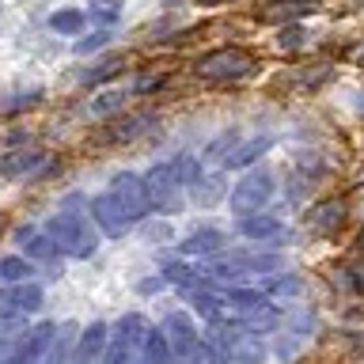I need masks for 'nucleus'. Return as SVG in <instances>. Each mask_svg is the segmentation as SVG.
Here are the masks:
<instances>
[{
  "mask_svg": "<svg viewBox=\"0 0 364 364\" xmlns=\"http://www.w3.org/2000/svg\"><path fill=\"white\" fill-rule=\"evenodd\" d=\"M80 209H84V198H80V193H68L61 209L46 220V235H50L57 243V250L68 258H91L99 247V235H95V228H91V213H80Z\"/></svg>",
  "mask_w": 364,
  "mask_h": 364,
  "instance_id": "f257e3e1",
  "label": "nucleus"
},
{
  "mask_svg": "<svg viewBox=\"0 0 364 364\" xmlns=\"http://www.w3.org/2000/svg\"><path fill=\"white\" fill-rule=\"evenodd\" d=\"M164 338H167V349H171V364H205V353H201V334L193 326L190 315L182 311H171L164 318Z\"/></svg>",
  "mask_w": 364,
  "mask_h": 364,
  "instance_id": "f03ea898",
  "label": "nucleus"
},
{
  "mask_svg": "<svg viewBox=\"0 0 364 364\" xmlns=\"http://www.w3.org/2000/svg\"><path fill=\"white\" fill-rule=\"evenodd\" d=\"M144 330H148V323H144L141 315H125L122 323L114 326V334L107 338V349H102L99 364H136Z\"/></svg>",
  "mask_w": 364,
  "mask_h": 364,
  "instance_id": "7ed1b4c3",
  "label": "nucleus"
},
{
  "mask_svg": "<svg viewBox=\"0 0 364 364\" xmlns=\"http://www.w3.org/2000/svg\"><path fill=\"white\" fill-rule=\"evenodd\" d=\"M193 73L201 80H213V84H220V80H239V76L255 73V57L247 50H235V46H224V50L205 53L201 61L193 65Z\"/></svg>",
  "mask_w": 364,
  "mask_h": 364,
  "instance_id": "20e7f679",
  "label": "nucleus"
},
{
  "mask_svg": "<svg viewBox=\"0 0 364 364\" xmlns=\"http://www.w3.org/2000/svg\"><path fill=\"white\" fill-rule=\"evenodd\" d=\"M110 198L122 205V213L129 216V220H144L148 216V190H144V178L141 175H133V171H118V175L110 178Z\"/></svg>",
  "mask_w": 364,
  "mask_h": 364,
  "instance_id": "39448f33",
  "label": "nucleus"
},
{
  "mask_svg": "<svg viewBox=\"0 0 364 364\" xmlns=\"http://www.w3.org/2000/svg\"><path fill=\"white\" fill-rule=\"evenodd\" d=\"M269 193H273V175H269V171H250V175L232 190V209H235V216L258 213L262 205L269 201Z\"/></svg>",
  "mask_w": 364,
  "mask_h": 364,
  "instance_id": "423d86ee",
  "label": "nucleus"
},
{
  "mask_svg": "<svg viewBox=\"0 0 364 364\" xmlns=\"http://www.w3.org/2000/svg\"><path fill=\"white\" fill-rule=\"evenodd\" d=\"M311 334H315V311H311V307H307V311H296L289 318V326L281 330V338L273 341V357H277V360H292Z\"/></svg>",
  "mask_w": 364,
  "mask_h": 364,
  "instance_id": "0eeeda50",
  "label": "nucleus"
},
{
  "mask_svg": "<svg viewBox=\"0 0 364 364\" xmlns=\"http://www.w3.org/2000/svg\"><path fill=\"white\" fill-rule=\"evenodd\" d=\"M87 213H91V220H95V224L102 228V232L110 235V239H118V235H125V232L133 228V220L122 213V205L114 201L110 193H99V198L91 201V209H87Z\"/></svg>",
  "mask_w": 364,
  "mask_h": 364,
  "instance_id": "6e6552de",
  "label": "nucleus"
},
{
  "mask_svg": "<svg viewBox=\"0 0 364 364\" xmlns=\"http://www.w3.org/2000/svg\"><path fill=\"white\" fill-rule=\"evenodd\" d=\"M0 304H4L11 315L27 318L31 311H38V307H42V289H38V284H34V281L4 284V289H0Z\"/></svg>",
  "mask_w": 364,
  "mask_h": 364,
  "instance_id": "1a4fd4ad",
  "label": "nucleus"
},
{
  "mask_svg": "<svg viewBox=\"0 0 364 364\" xmlns=\"http://www.w3.org/2000/svg\"><path fill=\"white\" fill-rule=\"evenodd\" d=\"M53 334H57L53 323H38L31 330H19V349H16V360H11V364H38L46 346L53 341Z\"/></svg>",
  "mask_w": 364,
  "mask_h": 364,
  "instance_id": "9d476101",
  "label": "nucleus"
},
{
  "mask_svg": "<svg viewBox=\"0 0 364 364\" xmlns=\"http://www.w3.org/2000/svg\"><path fill=\"white\" fill-rule=\"evenodd\" d=\"M144 190H148V205H152V209H171V205H175V193H178V182H175V175H171V164H159V167L148 171Z\"/></svg>",
  "mask_w": 364,
  "mask_h": 364,
  "instance_id": "9b49d317",
  "label": "nucleus"
},
{
  "mask_svg": "<svg viewBox=\"0 0 364 364\" xmlns=\"http://www.w3.org/2000/svg\"><path fill=\"white\" fill-rule=\"evenodd\" d=\"M107 338H110V326L107 323H91L84 326V334H80L76 341V364H99L102 357V349H107Z\"/></svg>",
  "mask_w": 364,
  "mask_h": 364,
  "instance_id": "f8f14e48",
  "label": "nucleus"
},
{
  "mask_svg": "<svg viewBox=\"0 0 364 364\" xmlns=\"http://www.w3.org/2000/svg\"><path fill=\"white\" fill-rule=\"evenodd\" d=\"M235 232L247 239H284V224L269 213H250V216H239L235 220Z\"/></svg>",
  "mask_w": 364,
  "mask_h": 364,
  "instance_id": "ddd939ff",
  "label": "nucleus"
},
{
  "mask_svg": "<svg viewBox=\"0 0 364 364\" xmlns=\"http://www.w3.org/2000/svg\"><path fill=\"white\" fill-rule=\"evenodd\" d=\"M341 220H346V201H338V198H326V201H318L311 213H307V224L315 228L318 235H330V232H338Z\"/></svg>",
  "mask_w": 364,
  "mask_h": 364,
  "instance_id": "4468645a",
  "label": "nucleus"
},
{
  "mask_svg": "<svg viewBox=\"0 0 364 364\" xmlns=\"http://www.w3.org/2000/svg\"><path fill=\"white\" fill-rule=\"evenodd\" d=\"M266 346H262V330H239L235 346H232V364H262Z\"/></svg>",
  "mask_w": 364,
  "mask_h": 364,
  "instance_id": "2eb2a0df",
  "label": "nucleus"
},
{
  "mask_svg": "<svg viewBox=\"0 0 364 364\" xmlns=\"http://www.w3.org/2000/svg\"><path fill=\"white\" fill-rule=\"evenodd\" d=\"M136 364H171V349H167V338H164V330H159V326H148L144 330Z\"/></svg>",
  "mask_w": 364,
  "mask_h": 364,
  "instance_id": "dca6fc26",
  "label": "nucleus"
},
{
  "mask_svg": "<svg viewBox=\"0 0 364 364\" xmlns=\"http://www.w3.org/2000/svg\"><path fill=\"white\" fill-rule=\"evenodd\" d=\"M220 247H224V232H216V228H201V232H193L190 239L178 243L182 255H213Z\"/></svg>",
  "mask_w": 364,
  "mask_h": 364,
  "instance_id": "f3484780",
  "label": "nucleus"
},
{
  "mask_svg": "<svg viewBox=\"0 0 364 364\" xmlns=\"http://www.w3.org/2000/svg\"><path fill=\"white\" fill-rule=\"evenodd\" d=\"M269 136H250V141H243V144H235V152L228 156V167H247V164H255V159H262L269 152Z\"/></svg>",
  "mask_w": 364,
  "mask_h": 364,
  "instance_id": "a211bd4d",
  "label": "nucleus"
},
{
  "mask_svg": "<svg viewBox=\"0 0 364 364\" xmlns=\"http://www.w3.org/2000/svg\"><path fill=\"white\" fill-rule=\"evenodd\" d=\"M125 107V91H118V87H102L95 99L87 102V114L91 118H110V114H118Z\"/></svg>",
  "mask_w": 364,
  "mask_h": 364,
  "instance_id": "6ab92c4d",
  "label": "nucleus"
},
{
  "mask_svg": "<svg viewBox=\"0 0 364 364\" xmlns=\"http://www.w3.org/2000/svg\"><path fill=\"white\" fill-rule=\"evenodd\" d=\"M73 330H76V326H61V330H57L53 341L46 346V353H42L38 364H65L68 349H73Z\"/></svg>",
  "mask_w": 364,
  "mask_h": 364,
  "instance_id": "aec40b11",
  "label": "nucleus"
},
{
  "mask_svg": "<svg viewBox=\"0 0 364 364\" xmlns=\"http://www.w3.org/2000/svg\"><path fill=\"white\" fill-rule=\"evenodd\" d=\"M42 164V152H34V148H27V152H16V156H8L4 159V167H0V175H8V178H19V175H27V171H34Z\"/></svg>",
  "mask_w": 364,
  "mask_h": 364,
  "instance_id": "412c9836",
  "label": "nucleus"
},
{
  "mask_svg": "<svg viewBox=\"0 0 364 364\" xmlns=\"http://www.w3.org/2000/svg\"><path fill=\"white\" fill-rule=\"evenodd\" d=\"M23 250L31 255V262H57V255H61L50 235H34V232L23 239Z\"/></svg>",
  "mask_w": 364,
  "mask_h": 364,
  "instance_id": "4be33fe9",
  "label": "nucleus"
},
{
  "mask_svg": "<svg viewBox=\"0 0 364 364\" xmlns=\"http://www.w3.org/2000/svg\"><path fill=\"white\" fill-rule=\"evenodd\" d=\"M31 262L27 258H16V255H11V258H0V281H4V284H19V281H31Z\"/></svg>",
  "mask_w": 364,
  "mask_h": 364,
  "instance_id": "5701e85b",
  "label": "nucleus"
},
{
  "mask_svg": "<svg viewBox=\"0 0 364 364\" xmlns=\"http://www.w3.org/2000/svg\"><path fill=\"white\" fill-rule=\"evenodd\" d=\"M50 31H57V34H76V31H84V11H76V8L53 11V16H50Z\"/></svg>",
  "mask_w": 364,
  "mask_h": 364,
  "instance_id": "b1692460",
  "label": "nucleus"
},
{
  "mask_svg": "<svg viewBox=\"0 0 364 364\" xmlns=\"http://www.w3.org/2000/svg\"><path fill=\"white\" fill-rule=\"evenodd\" d=\"M122 68H125V61H122V57H107V61H102V65H95V68H87V73L80 76V84H87V87H91V84H102V80L118 76Z\"/></svg>",
  "mask_w": 364,
  "mask_h": 364,
  "instance_id": "393cba45",
  "label": "nucleus"
},
{
  "mask_svg": "<svg viewBox=\"0 0 364 364\" xmlns=\"http://www.w3.org/2000/svg\"><path fill=\"white\" fill-rule=\"evenodd\" d=\"M152 122H156L152 114H136V118H129L125 125H114V129H110V141H133V136H141Z\"/></svg>",
  "mask_w": 364,
  "mask_h": 364,
  "instance_id": "a878e982",
  "label": "nucleus"
},
{
  "mask_svg": "<svg viewBox=\"0 0 364 364\" xmlns=\"http://www.w3.org/2000/svg\"><path fill=\"white\" fill-rule=\"evenodd\" d=\"M198 159L193 156H178V159H171V175H175V182H178V190L182 186H193L198 182Z\"/></svg>",
  "mask_w": 364,
  "mask_h": 364,
  "instance_id": "bb28decb",
  "label": "nucleus"
},
{
  "mask_svg": "<svg viewBox=\"0 0 364 364\" xmlns=\"http://www.w3.org/2000/svg\"><path fill=\"white\" fill-rule=\"evenodd\" d=\"M300 292H304V281H300V277H277V273H273V281L266 284V296H273V300L300 296Z\"/></svg>",
  "mask_w": 364,
  "mask_h": 364,
  "instance_id": "cd10ccee",
  "label": "nucleus"
},
{
  "mask_svg": "<svg viewBox=\"0 0 364 364\" xmlns=\"http://www.w3.org/2000/svg\"><path fill=\"white\" fill-rule=\"evenodd\" d=\"M235 144V129H228L224 136H216V141L209 144V148H205V164H220V159H224V164H228V156H232V152H228V148H232Z\"/></svg>",
  "mask_w": 364,
  "mask_h": 364,
  "instance_id": "c85d7f7f",
  "label": "nucleus"
},
{
  "mask_svg": "<svg viewBox=\"0 0 364 364\" xmlns=\"http://www.w3.org/2000/svg\"><path fill=\"white\" fill-rule=\"evenodd\" d=\"M164 281H171V284H182V289H193V284H198V269L182 266V262H171V266L164 269Z\"/></svg>",
  "mask_w": 364,
  "mask_h": 364,
  "instance_id": "c756f323",
  "label": "nucleus"
},
{
  "mask_svg": "<svg viewBox=\"0 0 364 364\" xmlns=\"http://www.w3.org/2000/svg\"><path fill=\"white\" fill-rule=\"evenodd\" d=\"M91 16L110 27L114 19H122V0H91Z\"/></svg>",
  "mask_w": 364,
  "mask_h": 364,
  "instance_id": "7c9ffc66",
  "label": "nucleus"
},
{
  "mask_svg": "<svg viewBox=\"0 0 364 364\" xmlns=\"http://www.w3.org/2000/svg\"><path fill=\"white\" fill-rule=\"evenodd\" d=\"M156 87H164V73H141L133 84V91H141V95H148V91H156Z\"/></svg>",
  "mask_w": 364,
  "mask_h": 364,
  "instance_id": "2f4dec72",
  "label": "nucleus"
},
{
  "mask_svg": "<svg viewBox=\"0 0 364 364\" xmlns=\"http://www.w3.org/2000/svg\"><path fill=\"white\" fill-rule=\"evenodd\" d=\"M107 42H110V31H99V34H91V38H80L76 53H91V50H99V46H107Z\"/></svg>",
  "mask_w": 364,
  "mask_h": 364,
  "instance_id": "473e14b6",
  "label": "nucleus"
},
{
  "mask_svg": "<svg viewBox=\"0 0 364 364\" xmlns=\"http://www.w3.org/2000/svg\"><path fill=\"white\" fill-rule=\"evenodd\" d=\"M220 193H224V190H220V178H213V186H201V190H198V205H213Z\"/></svg>",
  "mask_w": 364,
  "mask_h": 364,
  "instance_id": "72a5a7b5",
  "label": "nucleus"
},
{
  "mask_svg": "<svg viewBox=\"0 0 364 364\" xmlns=\"http://www.w3.org/2000/svg\"><path fill=\"white\" fill-rule=\"evenodd\" d=\"M19 323H23V318H19V315H11L8 307L0 304V334H11V330H16Z\"/></svg>",
  "mask_w": 364,
  "mask_h": 364,
  "instance_id": "f704fd0d",
  "label": "nucleus"
},
{
  "mask_svg": "<svg viewBox=\"0 0 364 364\" xmlns=\"http://www.w3.org/2000/svg\"><path fill=\"white\" fill-rule=\"evenodd\" d=\"M300 42H304V31H296V27H292V34H281V46H284V50H296Z\"/></svg>",
  "mask_w": 364,
  "mask_h": 364,
  "instance_id": "c9c22d12",
  "label": "nucleus"
},
{
  "mask_svg": "<svg viewBox=\"0 0 364 364\" xmlns=\"http://www.w3.org/2000/svg\"><path fill=\"white\" fill-rule=\"evenodd\" d=\"M164 277H152V281H141V284H136V289H141V292H156V289H164Z\"/></svg>",
  "mask_w": 364,
  "mask_h": 364,
  "instance_id": "e433bc0d",
  "label": "nucleus"
},
{
  "mask_svg": "<svg viewBox=\"0 0 364 364\" xmlns=\"http://www.w3.org/2000/svg\"><path fill=\"white\" fill-rule=\"evenodd\" d=\"M353 284H357V289H364V262H357V266H353Z\"/></svg>",
  "mask_w": 364,
  "mask_h": 364,
  "instance_id": "4c0bfd02",
  "label": "nucleus"
},
{
  "mask_svg": "<svg viewBox=\"0 0 364 364\" xmlns=\"http://www.w3.org/2000/svg\"><path fill=\"white\" fill-rule=\"evenodd\" d=\"M193 4H205V8H209V4H224V0H193Z\"/></svg>",
  "mask_w": 364,
  "mask_h": 364,
  "instance_id": "58836bf2",
  "label": "nucleus"
},
{
  "mask_svg": "<svg viewBox=\"0 0 364 364\" xmlns=\"http://www.w3.org/2000/svg\"><path fill=\"white\" fill-rule=\"evenodd\" d=\"M360 243H364V232H360Z\"/></svg>",
  "mask_w": 364,
  "mask_h": 364,
  "instance_id": "ea45409f",
  "label": "nucleus"
}]
</instances>
